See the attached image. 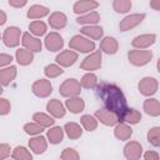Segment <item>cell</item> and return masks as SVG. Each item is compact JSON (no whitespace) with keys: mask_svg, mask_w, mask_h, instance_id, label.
<instances>
[{"mask_svg":"<svg viewBox=\"0 0 160 160\" xmlns=\"http://www.w3.org/2000/svg\"><path fill=\"white\" fill-rule=\"evenodd\" d=\"M96 91H98V95L100 96V99L102 100L105 108L108 110L112 111L114 114H116L119 118V121H120L122 114L128 109L126 98H125L122 90L115 84L100 82L99 85H96Z\"/></svg>","mask_w":160,"mask_h":160,"instance_id":"obj_1","label":"cell"},{"mask_svg":"<svg viewBox=\"0 0 160 160\" xmlns=\"http://www.w3.org/2000/svg\"><path fill=\"white\" fill-rule=\"evenodd\" d=\"M128 59L130 64L135 66H144L149 64L152 59V52L150 50H144V49H134L128 52Z\"/></svg>","mask_w":160,"mask_h":160,"instance_id":"obj_2","label":"cell"},{"mask_svg":"<svg viewBox=\"0 0 160 160\" xmlns=\"http://www.w3.org/2000/svg\"><path fill=\"white\" fill-rule=\"evenodd\" d=\"M69 46L70 49L80 52H90L95 49V42L94 40H90L81 35H74L69 41Z\"/></svg>","mask_w":160,"mask_h":160,"instance_id":"obj_3","label":"cell"},{"mask_svg":"<svg viewBox=\"0 0 160 160\" xmlns=\"http://www.w3.org/2000/svg\"><path fill=\"white\" fill-rule=\"evenodd\" d=\"M81 91V85L80 81L76 79H66L59 88V92L64 98H71V96H78Z\"/></svg>","mask_w":160,"mask_h":160,"instance_id":"obj_4","label":"cell"},{"mask_svg":"<svg viewBox=\"0 0 160 160\" xmlns=\"http://www.w3.org/2000/svg\"><path fill=\"white\" fill-rule=\"evenodd\" d=\"M21 30L18 26H9L5 29L2 35V41L8 48H15L20 44Z\"/></svg>","mask_w":160,"mask_h":160,"instance_id":"obj_5","label":"cell"},{"mask_svg":"<svg viewBox=\"0 0 160 160\" xmlns=\"http://www.w3.org/2000/svg\"><path fill=\"white\" fill-rule=\"evenodd\" d=\"M31 91L38 98H48L52 92V85H51L50 80L39 79V80L34 81V84L31 85Z\"/></svg>","mask_w":160,"mask_h":160,"instance_id":"obj_6","label":"cell"},{"mask_svg":"<svg viewBox=\"0 0 160 160\" xmlns=\"http://www.w3.org/2000/svg\"><path fill=\"white\" fill-rule=\"evenodd\" d=\"M138 88H139L140 94H142L144 96H151L158 91L159 84H158V80L155 78L145 76L139 81Z\"/></svg>","mask_w":160,"mask_h":160,"instance_id":"obj_7","label":"cell"},{"mask_svg":"<svg viewBox=\"0 0 160 160\" xmlns=\"http://www.w3.org/2000/svg\"><path fill=\"white\" fill-rule=\"evenodd\" d=\"M100 66H101V51H94L92 54L88 55L80 64V68L86 71L98 70Z\"/></svg>","mask_w":160,"mask_h":160,"instance_id":"obj_8","label":"cell"},{"mask_svg":"<svg viewBox=\"0 0 160 160\" xmlns=\"http://www.w3.org/2000/svg\"><path fill=\"white\" fill-rule=\"evenodd\" d=\"M95 118L104 125L106 126H112V125H116L119 122V118L116 114H114L112 111L108 110L106 108H101V109H98L95 111Z\"/></svg>","mask_w":160,"mask_h":160,"instance_id":"obj_9","label":"cell"},{"mask_svg":"<svg viewBox=\"0 0 160 160\" xmlns=\"http://www.w3.org/2000/svg\"><path fill=\"white\" fill-rule=\"evenodd\" d=\"M145 19V14H131V15H128L125 16L120 24H119V28H120V31H128V30H131L134 29L135 26H138L139 24H141V21Z\"/></svg>","mask_w":160,"mask_h":160,"instance_id":"obj_10","label":"cell"},{"mask_svg":"<svg viewBox=\"0 0 160 160\" xmlns=\"http://www.w3.org/2000/svg\"><path fill=\"white\" fill-rule=\"evenodd\" d=\"M44 42H45V48L49 51H52V52L60 51L62 49V46H64V40H62L61 35L55 32V31L48 34L45 40H44Z\"/></svg>","mask_w":160,"mask_h":160,"instance_id":"obj_11","label":"cell"},{"mask_svg":"<svg viewBox=\"0 0 160 160\" xmlns=\"http://www.w3.org/2000/svg\"><path fill=\"white\" fill-rule=\"evenodd\" d=\"M21 44L24 45L25 49H28V50H30L32 52H40L41 51V48H42L41 40H39L38 38L32 36L30 32H24L22 34Z\"/></svg>","mask_w":160,"mask_h":160,"instance_id":"obj_12","label":"cell"},{"mask_svg":"<svg viewBox=\"0 0 160 160\" xmlns=\"http://www.w3.org/2000/svg\"><path fill=\"white\" fill-rule=\"evenodd\" d=\"M141 154H142V146L138 141H129L124 146V156L129 160L140 159Z\"/></svg>","mask_w":160,"mask_h":160,"instance_id":"obj_13","label":"cell"},{"mask_svg":"<svg viewBox=\"0 0 160 160\" xmlns=\"http://www.w3.org/2000/svg\"><path fill=\"white\" fill-rule=\"evenodd\" d=\"M155 40H156L155 34H141L132 39L131 45L135 49H146V48L151 46L155 42Z\"/></svg>","mask_w":160,"mask_h":160,"instance_id":"obj_14","label":"cell"},{"mask_svg":"<svg viewBox=\"0 0 160 160\" xmlns=\"http://www.w3.org/2000/svg\"><path fill=\"white\" fill-rule=\"evenodd\" d=\"M55 60L60 66L68 68V66H71L72 64H75V61L78 60V54L75 51L70 50V49L69 50H64L60 54H58Z\"/></svg>","mask_w":160,"mask_h":160,"instance_id":"obj_15","label":"cell"},{"mask_svg":"<svg viewBox=\"0 0 160 160\" xmlns=\"http://www.w3.org/2000/svg\"><path fill=\"white\" fill-rule=\"evenodd\" d=\"M49 25L52 28V29H56V30H60L62 28L66 26V22H68V18L64 12L61 11H54L50 14L49 16Z\"/></svg>","mask_w":160,"mask_h":160,"instance_id":"obj_16","label":"cell"},{"mask_svg":"<svg viewBox=\"0 0 160 160\" xmlns=\"http://www.w3.org/2000/svg\"><path fill=\"white\" fill-rule=\"evenodd\" d=\"M46 110L52 118H56V119H60V118H62L65 115V108H64L62 102L60 100H58V99L50 100L46 104Z\"/></svg>","mask_w":160,"mask_h":160,"instance_id":"obj_17","label":"cell"},{"mask_svg":"<svg viewBox=\"0 0 160 160\" xmlns=\"http://www.w3.org/2000/svg\"><path fill=\"white\" fill-rule=\"evenodd\" d=\"M99 6V2L95 0H79L74 4L72 10L75 14H84L91 10H95Z\"/></svg>","mask_w":160,"mask_h":160,"instance_id":"obj_18","label":"cell"},{"mask_svg":"<svg viewBox=\"0 0 160 160\" xmlns=\"http://www.w3.org/2000/svg\"><path fill=\"white\" fill-rule=\"evenodd\" d=\"M100 49L101 51H104L105 54L108 55H114L118 52L119 50V44H118V40L115 38H111V36H106L101 40L100 42Z\"/></svg>","mask_w":160,"mask_h":160,"instance_id":"obj_19","label":"cell"},{"mask_svg":"<svg viewBox=\"0 0 160 160\" xmlns=\"http://www.w3.org/2000/svg\"><path fill=\"white\" fill-rule=\"evenodd\" d=\"M114 135H115L116 139L125 141V140H129L130 136L132 135V129L128 124H125L122 121H119L116 124L115 129H114Z\"/></svg>","mask_w":160,"mask_h":160,"instance_id":"obj_20","label":"cell"},{"mask_svg":"<svg viewBox=\"0 0 160 160\" xmlns=\"http://www.w3.org/2000/svg\"><path fill=\"white\" fill-rule=\"evenodd\" d=\"M29 148L35 152V154H42L48 149V141L44 136L40 134L35 138H31L29 140Z\"/></svg>","mask_w":160,"mask_h":160,"instance_id":"obj_21","label":"cell"},{"mask_svg":"<svg viewBox=\"0 0 160 160\" xmlns=\"http://www.w3.org/2000/svg\"><path fill=\"white\" fill-rule=\"evenodd\" d=\"M16 66H9V68H4L0 69V84L2 86H8L12 82V80L16 78Z\"/></svg>","mask_w":160,"mask_h":160,"instance_id":"obj_22","label":"cell"},{"mask_svg":"<svg viewBox=\"0 0 160 160\" xmlns=\"http://www.w3.org/2000/svg\"><path fill=\"white\" fill-rule=\"evenodd\" d=\"M80 32L82 35H86L88 38H90L92 40H100L102 38L104 30L101 26H98V25H86V26H82L80 29Z\"/></svg>","mask_w":160,"mask_h":160,"instance_id":"obj_23","label":"cell"},{"mask_svg":"<svg viewBox=\"0 0 160 160\" xmlns=\"http://www.w3.org/2000/svg\"><path fill=\"white\" fill-rule=\"evenodd\" d=\"M65 105L68 108V110L72 114H79L84 110L85 108V102L79 96H71V98H68V100L65 101Z\"/></svg>","mask_w":160,"mask_h":160,"instance_id":"obj_24","label":"cell"},{"mask_svg":"<svg viewBox=\"0 0 160 160\" xmlns=\"http://www.w3.org/2000/svg\"><path fill=\"white\" fill-rule=\"evenodd\" d=\"M145 112L150 116H159L160 115V102L158 99H154V98H149L144 101V105H142Z\"/></svg>","mask_w":160,"mask_h":160,"instance_id":"obj_25","label":"cell"},{"mask_svg":"<svg viewBox=\"0 0 160 160\" xmlns=\"http://www.w3.org/2000/svg\"><path fill=\"white\" fill-rule=\"evenodd\" d=\"M15 58H16V61L20 65L26 66V65H29V64L32 62L34 54H32V51H30L28 49H18L16 52H15Z\"/></svg>","mask_w":160,"mask_h":160,"instance_id":"obj_26","label":"cell"},{"mask_svg":"<svg viewBox=\"0 0 160 160\" xmlns=\"http://www.w3.org/2000/svg\"><path fill=\"white\" fill-rule=\"evenodd\" d=\"M140 120H141V114L138 110L129 109V108L125 110V112L122 114V116L120 119V121L126 122V124H130V125H135V124L140 122Z\"/></svg>","mask_w":160,"mask_h":160,"instance_id":"obj_27","label":"cell"},{"mask_svg":"<svg viewBox=\"0 0 160 160\" xmlns=\"http://www.w3.org/2000/svg\"><path fill=\"white\" fill-rule=\"evenodd\" d=\"M50 10L46 8V6H42V5H32L29 8L28 12H26V16L29 19H41L46 15H49Z\"/></svg>","mask_w":160,"mask_h":160,"instance_id":"obj_28","label":"cell"},{"mask_svg":"<svg viewBox=\"0 0 160 160\" xmlns=\"http://www.w3.org/2000/svg\"><path fill=\"white\" fill-rule=\"evenodd\" d=\"M100 21V15L96 11H89L85 15H81L76 19V22L80 25H95Z\"/></svg>","mask_w":160,"mask_h":160,"instance_id":"obj_29","label":"cell"},{"mask_svg":"<svg viewBox=\"0 0 160 160\" xmlns=\"http://www.w3.org/2000/svg\"><path fill=\"white\" fill-rule=\"evenodd\" d=\"M64 131L66 132V135L70 138V139H72V140H75V139H79L80 136H81V134H82V129L80 128V125L79 124H76V122H66L65 125H64Z\"/></svg>","mask_w":160,"mask_h":160,"instance_id":"obj_30","label":"cell"},{"mask_svg":"<svg viewBox=\"0 0 160 160\" xmlns=\"http://www.w3.org/2000/svg\"><path fill=\"white\" fill-rule=\"evenodd\" d=\"M32 120H34L35 122H38L39 125H41L42 128H50V126H52L54 122H55V120H54L50 115H48V114H45V112H35V114L32 115Z\"/></svg>","mask_w":160,"mask_h":160,"instance_id":"obj_31","label":"cell"},{"mask_svg":"<svg viewBox=\"0 0 160 160\" xmlns=\"http://www.w3.org/2000/svg\"><path fill=\"white\" fill-rule=\"evenodd\" d=\"M48 139L50 144H59L64 139V130L60 126H54L48 130Z\"/></svg>","mask_w":160,"mask_h":160,"instance_id":"obj_32","label":"cell"},{"mask_svg":"<svg viewBox=\"0 0 160 160\" xmlns=\"http://www.w3.org/2000/svg\"><path fill=\"white\" fill-rule=\"evenodd\" d=\"M80 85H81V88H85V89H94L98 85V76L94 72L89 71L81 78Z\"/></svg>","mask_w":160,"mask_h":160,"instance_id":"obj_33","label":"cell"},{"mask_svg":"<svg viewBox=\"0 0 160 160\" xmlns=\"http://www.w3.org/2000/svg\"><path fill=\"white\" fill-rule=\"evenodd\" d=\"M29 30H30V32L34 34L35 36H42V35L46 32L48 28H46V24H45L44 21H41V20H35V21L30 22Z\"/></svg>","mask_w":160,"mask_h":160,"instance_id":"obj_34","label":"cell"},{"mask_svg":"<svg viewBox=\"0 0 160 160\" xmlns=\"http://www.w3.org/2000/svg\"><path fill=\"white\" fill-rule=\"evenodd\" d=\"M11 158L15 159V160H31L32 159V155L31 152L24 148V146H16L12 152H11Z\"/></svg>","mask_w":160,"mask_h":160,"instance_id":"obj_35","label":"cell"},{"mask_svg":"<svg viewBox=\"0 0 160 160\" xmlns=\"http://www.w3.org/2000/svg\"><path fill=\"white\" fill-rule=\"evenodd\" d=\"M80 122L84 126V129L88 130V131H94L98 128V119L92 115H89V114L82 115L81 119H80Z\"/></svg>","mask_w":160,"mask_h":160,"instance_id":"obj_36","label":"cell"},{"mask_svg":"<svg viewBox=\"0 0 160 160\" xmlns=\"http://www.w3.org/2000/svg\"><path fill=\"white\" fill-rule=\"evenodd\" d=\"M112 9L119 14H125L131 9V0H114Z\"/></svg>","mask_w":160,"mask_h":160,"instance_id":"obj_37","label":"cell"},{"mask_svg":"<svg viewBox=\"0 0 160 160\" xmlns=\"http://www.w3.org/2000/svg\"><path fill=\"white\" fill-rule=\"evenodd\" d=\"M64 72V70L61 69V66L56 65V64H49L45 66L44 69V74L50 78V79H54V78H58L59 75H61Z\"/></svg>","mask_w":160,"mask_h":160,"instance_id":"obj_38","label":"cell"},{"mask_svg":"<svg viewBox=\"0 0 160 160\" xmlns=\"http://www.w3.org/2000/svg\"><path fill=\"white\" fill-rule=\"evenodd\" d=\"M148 141L152 146H155V148L160 146V128L155 126V128H151L149 130V132H148Z\"/></svg>","mask_w":160,"mask_h":160,"instance_id":"obj_39","label":"cell"},{"mask_svg":"<svg viewBox=\"0 0 160 160\" xmlns=\"http://www.w3.org/2000/svg\"><path fill=\"white\" fill-rule=\"evenodd\" d=\"M24 131L28 135H39L44 131V128L38 122H28L24 125Z\"/></svg>","mask_w":160,"mask_h":160,"instance_id":"obj_40","label":"cell"},{"mask_svg":"<svg viewBox=\"0 0 160 160\" xmlns=\"http://www.w3.org/2000/svg\"><path fill=\"white\" fill-rule=\"evenodd\" d=\"M80 155L78 154V151L72 148H66L64 149V151L61 152V159L62 160H76L79 159Z\"/></svg>","mask_w":160,"mask_h":160,"instance_id":"obj_41","label":"cell"},{"mask_svg":"<svg viewBox=\"0 0 160 160\" xmlns=\"http://www.w3.org/2000/svg\"><path fill=\"white\" fill-rule=\"evenodd\" d=\"M11 110L10 101L5 98H0V115H8Z\"/></svg>","mask_w":160,"mask_h":160,"instance_id":"obj_42","label":"cell"},{"mask_svg":"<svg viewBox=\"0 0 160 160\" xmlns=\"http://www.w3.org/2000/svg\"><path fill=\"white\" fill-rule=\"evenodd\" d=\"M10 145L9 144H0V160L6 159L10 156Z\"/></svg>","mask_w":160,"mask_h":160,"instance_id":"obj_43","label":"cell"},{"mask_svg":"<svg viewBox=\"0 0 160 160\" xmlns=\"http://www.w3.org/2000/svg\"><path fill=\"white\" fill-rule=\"evenodd\" d=\"M11 61H12V56L11 55H9V54H0V68L11 64Z\"/></svg>","mask_w":160,"mask_h":160,"instance_id":"obj_44","label":"cell"},{"mask_svg":"<svg viewBox=\"0 0 160 160\" xmlns=\"http://www.w3.org/2000/svg\"><path fill=\"white\" fill-rule=\"evenodd\" d=\"M28 0H9V5L12 8H24Z\"/></svg>","mask_w":160,"mask_h":160,"instance_id":"obj_45","label":"cell"},{"mask_svg":"<svg viewBox=\"0 0 160 160\" xmlns=\"http://www.w3.org/2000/svg\"><path fill=\"white\" fill-rule=\"evenodd\" d=\"M144 159L145 160H159V154L155 151H146L144 154Z\"/></svg>","mask_w":160,"mask_h":160,"instance_id":"obj_46","label":"cell"},{"mask_svg":"<svg viewBox=\"0 0 160 160\" xmlns=\"http://www.w3.org/2000/svg\"><path fill=\"white\" fill-rule=\"evenodd\" d=\"M150 6H151L154 10L159 11V10H160V0H150Z\"/></svg>","mask_w":160,"mask_h":160,"instance_id":"obj_47","label":"cell"},{"mask_svg":"<svg viewBox=\"0 0 160 160\" xmlns=\"http://www.w3.org/2000/svg\"><path fill=\"white\" fill-rule=\"evenodd\" d=\"M6 14H5V11H2V10H0V26L1 25H4L5 22H6Z\"/></svg>","mask_w":160,"mask_h":160,"instance_id":"obj_48","label":"cell"},{"mask_svg":"<svg viewBox=\"0 0 160 160\" xmlns=\"http://www.w3.org/2000/svg\"><path fill=\"white\" fill-rule=\"evenodd\" d=\"M2 91H4V90H2V85H1V84H0V95H1V94H2Z\"/></svg>","mask_w":160,"mask_h":160,"instance_id":"obj_49","label":"cell"},{"mask_svg":"<svg viewBox=\"0 0 160 160\" xmlns=\"http://www.w3.org/2000/svg\"><path fill=\"white\" fill-rule=\"evenodd\" d=\"M0 40H1V36H0Z\"/></svg>","mask_w":160,"mask_h":160,"instance_id":"obj_50","label":"cell"}]
</instances>
